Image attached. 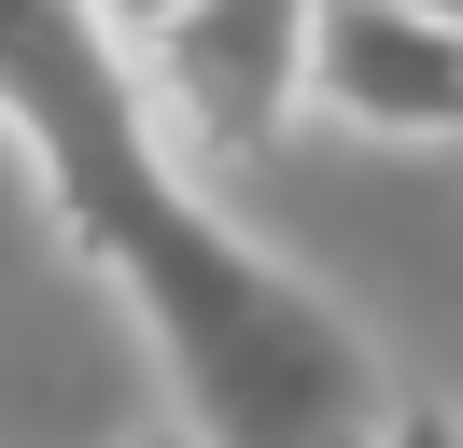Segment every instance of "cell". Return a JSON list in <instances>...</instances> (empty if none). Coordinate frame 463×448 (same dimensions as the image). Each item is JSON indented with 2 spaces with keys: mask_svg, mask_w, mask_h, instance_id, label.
<instances>
[{
  "mask_svg": "<svg viewBox=\"0 0 463 448\" xmlns=\"http://www.w3.org/2000/svg\"><path fill=\"white\" fill-rule=\"evenodd\" d=\"M0 140L29 154L71 252L127 224L155 182H197L141 98V56L99 28V0H0Z\"/></svg>",
  "mask_w": 463,
  "mask_h": 448,
  "instance_id": "2",
  "label": "cell"
},
{
  "mask_svg": "<svg viewBox=\"0 0 463 448\" xmlns=\"http://www.w3.org/2000/svg\"><path fill=\"white\" fill-rule=\"evenodd\" d=\"M85 266L141 322L169 420L197 448H379L393 434V364L365 350V322L309 266H281L253 224H225L197 182H155L127 224H99Z\"/></svg>",
  "mask_w": 463,
  "mask_h": 448,
  "instance_id": "1",
  "label": "cell"
},
{
  "mask_svg": "<svg viewBox=\"0 0 463 448\" xmlns=\"http://www.w3.org/2000/svg\"><path fill=\"white\" fill-rule=\"evenodd\" d=\"M169 14H183V0H99V28H113L127 56H141V42H155V28H169Z\"/></svg>",
  "mask_w": 463,
  "mask_h": 448,
  "instance_id": "5",
  "label": "cell"
},
{
  "mask_svg": "<svg viewBox=\"0 0 463 448\" xmlns=\"http://www.w3.org/2000/svg\"><path fill=\"white\" fill-rule=\"evenodd\" d=\"M141 448H197V434H183V420H169V434H141Z\"/></svg>",
  "mask_w": 463,
  "mask_h": 448,
  "instance_id": "7",
  "label": "cell"
},
{
  "mask_svg": "<svg viewBox=\"0 0 463 448\" xmlns=\"http://www.w3.org/2000/svg\"><path fill=\"white\" fill-rule=\"evenodd\" d=\"M309 112L351 140H463V28L421 14V0H323Z\"/></svg>",
  "mask_w": 463,
  "mask_h": 448,
  "instance_id": "4",
  "label": "cell"
},
{
  "mask_svg": "<svg viewBox=\"0 0 463 448\" xmlns=\"http://www.w3.org/2000/svg\"><path fill=\"white\" fill-rule=\"evenodd\" d=\"M379 448H463V420H449V406H393V434H379Z\"/></svg>",
  "mask_w": 463,
  "mask_h": 448,
  "instance_id": "6",
  "label": "cell"
},
{
  "mask_svg": "<svg viewBox=\"0 0 463 448\" xmlns=\"http://www.w3.org/2000/svg\"><path fill=\"white\" fill-rule=\"evenodd\" d=\"M309 14L323 0H183L141 42V98L183 168H239L309 112Z\"/></svg>",
  "mask_w": 463,
  "mask_h": 448,
  "instance_id": "3",
  "label": "cell"
},
{
  "mask_svg": "<svg viewBox=\"0 0 463 448\" xmlns=\"http://www.w3.org/2000/svg\"><path fill=\"white\" fill-rule=\"evenodd\" d=\"M421 14H449V28H463V0H421Z\"/></svg>",
  "mask_w": 463,
  "mask_h": 448,
  "instance_id": "8",
  "label": "cell"
}]
</instances>
